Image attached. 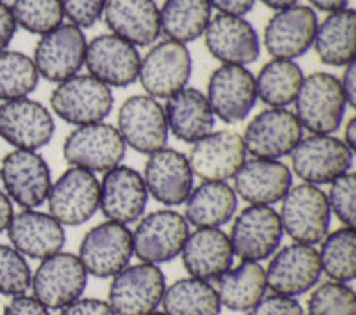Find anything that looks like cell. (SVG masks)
<instances>
[{
  "label": "cell",
  "mask_w": 356,
  "mask_h": 315,
  "mask_svg": "<svg viewBox=\"0 0 356 315\" xmlns=\"http://www.w3.org/2000/svg\"><path fill=\"white\" fill-rule=\"evenodd\" d=\"M296 118L310 134L332 136L340 129L348 102L340 81L332 73L317 72L303 79L294 100Z\"/></svg>",
  "instance_id": "obj_1"
},
{
  "label": "cell",
  "mask_w": 356,
  "mask_h": 315,
  "mask_svg": "<svg viewBox=\"0 0 356 315\" xmlns=\"http://www.w3.org/2000/svg\"><path fill=\"white\" fill-rule=\"evenodd\" d=\"M284 234L298 244H319L330 230L332 210L328 198L321 187L300 184L291 187L282 200L278 212Z\"/></svg>",
  "instance_id": "obj_2"
},
{
  "label": "cell",
  "mask_w": 356,
  "mask_h": 315,
  "mask_svg": "<svg viewBox=\"0 0 356 315\" xmlns=\"http://www.w3.org/2000/svg\"><path fill=\"white\" fill-rule=\"evenodd\" d=\"M52 111L70 125L104 122L113 111L114 97L109 86L91 75H75L57 84L50 95Z\"/></svg>",
  "instance_id": "obj_3"
},
{
  "label": "cell",
  "mask_w": 356,
  "mask_h": 315,
  "mask_svg": "<svg viewBox=\"0 0 356 315\" xmlns=\"http://www.w3.org/2000/svg\"><path fill=\"white\" fill-rule=\"evenodd\" d=\"M125 152L127 145L116 127L104 122L77 127L66 136L63 145V155L70 166L93 173H106L120 166Z\"/></svg>",
  "instance_id": "obj_4"
},
{
  "label": "cell",
  "mask_w": 356,
  "mask_h": 315,
  "mask_svg": "<svg viewBox=\"0 0 356 315\" xmlns=\"http://www.w3.org/2000/svg\"><path fill=\"white\" fill-rule=\"evenodd\" d=\"M353 155L355 152H351L342 139L326 134H312L301 139L300 145L292 150V171L303 180V184H332L339 177L349 173Z\"/></svg>",
  "instance_id": "obj_5"
},
{
  "label": "cell",
  "mask_w": 356,
  "mask_h": 315,
  "mask_svg": "<svg viewBox=\"0 0 356 315\" xmlns=\"http://www.w3.org/2000/svg\"><path fill=\"white\" fill-rule=\"evenodd\" d=\"M88 285V271L77 255L59 253L41 260L31 280L34 298L49 310H63L81 299Z\"/></svg>",
  "instance_id": "obj_6"
},
{
  "label": "cell",
  "mask_w": 356,
  "mask_h": 315,
  "mask_svg": "<svg viewBox=\"0 0 356 315\" xmlns=\"http://www.w3.org/2000/svg\"><path fill=\"white\" fill-rule=\"evenodd\" d=\"M49 214L63 227H81L97 214L100 205V182L93 171L68 168L47 196Z\"/></svg>",
  "instance_id": "obj_7"
},
{
  "label": "cell",
  "mask_w": 356,
  "mask_h": 315,
  "mask_svg": "<svg viewBox=\"0 0 356 315\" xmlns=\"http://www.w3.org/2000/svg\"><path fill=\"white\" fill-rule=\"evenodd\" d=\"M189 223L175 210L162 209L145 216L132 232L134 255L141 262L164 264L182 253L189 237Z\"/></svg>",
  "instance_id": "obj_8"
},
{
  "label": "cell",
  "mask_w": 356,
  "mask_h": 315,
  "mask_svg": "<svg viewBox=\"0 0 356 315\" xmlns=\"http://www.w3.org/2000/svg\"><path fill=\"white\" fill-rule=\"evenodd\" d=\"M166 291V276L155 264L127 266L113 276L109 305L116 315H148L157 310Z\"/></svg>",
  "instance_id": "obj_9"
},
{
  "label": "cell",
  "mask_w": 356,
  "mask_h": 315,
  "mask_svg": "<svg viewBox=\"0 0 356 315\" xmlns=\"http://www.w3.org/2000/svg\"><path fill=\"white\" fill-rule=\"evenodd\" d=\"M0 180L9 200L22 209H38L52 187L50 168L38 152L13 150L0 162Z\"/></svg>",
  "instance_id": "obj_10"
},
{
  "label": "cell",
  "mask_w": 356,
  "mask_h": 315,
  "mask_svg": "<svg viewBox=\"0 0 356 315\" xmlns=\"http://www.w3.org/2000/svg\"><path fill=\"white\" fill-rule=\"evenodd\" d=\"M86 50L88 40L82 29L73 24H61L41 36L33 61L40 77L61 84L81 72L86 61Z\"/></svg>",
  "instance_id": "obj_11"
},
{
  "label": "cell",
  "mask_w": 356,
  "mask_h": 315,
  "mask_svg": "<svg viewBox=\"0 0 356 315\" xmlns=\"http://www.w3.org/2000/svg\"><path fill=\"white\" fill-rule=\"evenodd\" d=\"M116 129L125 145L139 154L150 155L166 148L170 138L164 107L148 95H134L123 102Z\"/></svg>",
  "instance_id": "obj_12"
},
{
  "label": "cell",
  "mask_w": 356,
  "mask_h": 315,
  "mask_svg": "<svg viewBox=\"0 0 356 315\" xmlns=\"http://www.w3.org/2000/svg\"><path fill=\"white\" fill-rule=\"evenodd\" d=\"M193 72L191 54L184 43L162 40L141 59L138 81L148 97L170 98L187 88Z\"/></svg>",
  "instance_id": "obj_13"
},
{
  "label": "cell",
  "mask_w": 356,
  "mask_h": 315,
  "mask_svg": "<svg viewBox=\"0 0 356 315\" xmlns=\"http://www.w3.org/2000/svg\"><path fill=\"white\" fill-rule=\"evenodd\" d=\"M134 255L132 232L127 225L106 221L97 225L82 237L79 259L97 278H113L130 264Z\"/></svg>",
  "instance_id": "obj_14"
},
{
  "label": "cell",
  "mask_w": 356,
  "mask_h": 315,
  "mask_svg": "<svg viewBox=\"0 0 356 315\" xmlns=\"http://www.w3.org/2000/svg\"><path fill=\"white\" fill-rule=\"evenodd\" d=\"M284 237L280 216L273 207L248 205L235 218L230 232L234 257L262 262L278 251Z\"/></svg>",
  "instance_id": "obj_15"
},
{
  "label": "cell",
  "mask_w": 356,
  "mask_h": 315,
  "mask_svg": "<svg viewBox=\"0 0 356 315\" xmlns=\"http://www.w3.org/2000/svg\"><path fill=\"white\" fill-rule=\"evenodd\" d=\"M54 116L43 104L18 98L0 104V139L15 150L38 152L54 138Z\"/></svg>",
  "instance_id": "obj_16"
},
{
  "label": "cell",
  "mask_w": 356,
  "mask_h": 315,
  "mask_svg": "<svg viewBox=\"0 0 356 315\" xmlns=\"http://www.w3.org/2000/svg\"><path fill=\"white\" fill-rule=\"evenodd\" d=\"M207 100L214 116L225 123L244 122L257 104V84L246 66L222 65L212 72Z\"/></svg>",
  "instance_id": "obj_17"
},
{
  "label": "cell",
  "mask_w": 356,
  "mask_h": 315,
  "mask_svg": "<svg viewBox=\"0 0 356 315\" xmlns=\"http://www.w3.org/2000/svg\"><path fill=\"white\" fill-rule=\"evenodd\" d=\"M248 152L241 134L219 130L193 143L187 161L193 175L203 182H227L246 162Z\"/></svg>",
  "instance_id": "obj_18"
},
{
  "label": "cell",
  "mask_w": 356,
  "mask_h": 315,
  "mask_svg": "<svg viewBox=\"0 0 356 315\" xmlns=\"http://www.w3.org/2000/svg\"><path fill=\"white\" fill-rule=\"evenodd\" d=\"M244 146L255 159H278L291 155L303 139V127L289 109H267L257 114L244 130Z\"/></svg>",
  "instance_id": "obj_19"
},
{
  "label": "cell",
  "mask_w": 356,
  "mask_h": 315,
  "mask_svg": "<svg viewBox=\"0 0 356 315\" xmlns=\"http://www.w3.org/2000/svg\"><path fill=\"white\" fill-rule=\"evenodd\" d=\"M321 275L323 269L316 248L294 243L275 251L266 269V282L275 294L296 298L316 287Z\"/></svg>",
  "instance_id": "obj_20"
},
{
  "label": "cell",
  "mask_w": 356,
  "mask_h": 315,
  "mask_svg": "<svg viewBox=\"0 0 356 315\" xmlns=\"http://www.w3.org/2000/svg\"><path fill=\"white\" fill-rule=\"evenodd\" d=\"M84 65L91 77L109 88H127L138 81L141 56L129 41L100 34L88 43Z\"/></svg>",
  "instance_id": "obj_21"
},
{
  "label": "cell",
  "mask_w": 356,
  "mask_h": 315,
  "mask_svg": "<svg viewBox=\"0 0 356 315\" xmlns=\"http://www.w3.org/2000/svg\"><path fill=\"white\" fill-rule=\"evenodd\" d=\"M317 13L308 6L294 4L278 11L267 22L264 45L276 59H296L314 47L317 33Z\"/></svg>",
  "instance_id": "obj_22"
},
{
  "label": "cell",
  "mask_w": 356,
  "mask_h": 315,
  "mask_svg": "<svg viewBox=\"0 0 356 315\" xmlns=\"http://www.w3.org/2000/svg\"><path fill=\"white\" fill-rule=\"evenodd\" d=\"M148 189L139 171L129 166H116L106 171L100 182L98 209L107 221L132 225L145 214L148 203Z\"/></svg>",
  "instance_id": "obj_23"
},
{
  "label": "cell",
  "mask_w": 356,
  "mask_h": 315,
  "mask_svg": "<svg viewBox=\"0 0 356 315\" xmlns=\"http://www.w3.org/2000/svg\"><path fill=\"white\" fill-rule=\"evenodd\" d=\"M203 36L211 56L222 65L246 66L260 56L259 34L244 17L219 13L211 18Z\"/></svg>",
  "instance_id": "obj_24"
},
{
  "label": "cell",
  "mask_w": 356,
  "mask_h": 315,
  "mask_svg": "<svg viewBox=\"0 0 356 315\" xmlns=\"http://www.w3.org/2000/svg\"><path fill=\"white\" fill-rule=\"evenodd\" d=\"M145 184L148 194L166 207L182 205L193 191L195 175L187 157L173 148H161L146 161Z\"/></svg>",
  "instance_id": "obj_25"
},
{
  "label": "cell",
  "mask_w": 356,
  "mask_h": 315,
  "mask_svg": "<svg viewBox=\"0 0 356 315\" xmlns=\"http://www.w3.org/2000/svg\"><path fill=\"white\" fill-rule=\"evenodd\" d=\"M6 232L13 248L29 259H49L59 253L66 243L61 223L36 209H24L13 216Z\"/></svg>",
  "instance_id": "obj_26"
},
{
  "label": "cell",
  "mask_w": 356,
  "mask_h": 315,
  "mask_svg": "<svg viewBox=\"0 0 356 315\" xmlns=\"http://www.w3.org/2000/svg\"><path fill=\"white\" fill-rule=\"evenodd\" d=\"M291 187V168L275 159H246L234 177L237 198H243L250 205L273 207L284 200Z\"/></svg>",
  "instance_id": "obj_27"
},
{
  "label": "cell",
  "mask_w": 356,
  "mask_h": 315,
  "mask_svg": "<svg viewBox=\"0 0 356 315\" xmlns=\"http://www.w3.org/2000/svg\"><path fill=\"white\" fill-rule=\"evenodd\" d=\"M104 20L111 34L134 47H150L161 36V13L154 0H107Z\"/></svg>",
  "instance_id": "obj_28"
},
{
  "label": "cell",
  "mask_w": 356,
  "mask_h": 315,
  "mask_svg": "<svg viewBox=\"0 0 356 315\" xmlns=\"http://www.w3.org/2000/svg\"><path fill=\"white\" fill-rule=\"evenodd\" d=\"M180 255L186 271L203 282L218 280L234 266L230 239L219 228H198L189 234Z\"/></svg>",
  "instance_id": "obj_29"
},
{
  "label": "cell",
  "mask_w": 356,
  "mask_h": 315,
  "mask_svg": "<svg viewBox=\"0 0 356 315\" xmlns=\"http://www.w3.org/2000/svg\"><path fill=\"white\" fill-rule=\"evenodd\" d=\"M166 100L164 114L168 130L178 141L193 145L214 130L216 116L202 91L184 88Z\"/></svg>",
  "instance_id": "obj_30"
},
{
  "label": "cell",
  "mask_w": 356,
  "mask_h": 315,
  "mask_svg": "<svg viewBox=\"0 0 356 315\" xmlns=\"http://www.w3.org/2000/svg\"><path fill=\"white\" fill-rule=\"evenodd\" d=\"M237 194L227 182H203L193 187L186 203V221L196 228H221L237 210Z\"/></svg>",
  "instance_id": "obj_31"
},
{
  "label": "cell",
  "mask_w": 356,
  "mask_h": 315,
  "mask_svg": "<svg viewBox=\"0 0 356 315\" xmlns=\"http://www.w3.org/2000/svg\"><path fill=\"white\" fill-rule=\"evenodd\" d=\"M214 282L219 303L232 312H248L259 303L267 291L266 269L260 262L251 260H243Z\"/></svg>",
  "instance_id": "obj_32"
},
{
  "label": "cell",
  "mask_w": 356,
  "mask_h": 315,
  "mask_svg": "<svg viewBox=\"0 0 356 315\" xmlns=\"http://www.w3.org/2000/svg\"><path fill=\"white\" fill-rule=\"evenodd\" d=\"M356 11L351 8L330 13L317 25L314 47L324 65L348 66L356 54Z\"/></svg>",
  "instance_id": "obj_33"
},
{
  "label": "cell",
  "mask_w": 356,
  "mask_h": 315,
  "mask_svg": "<svg viewBox=\"0 0 356 315\" xmlns=\"http://www.w3.org/2000/svg\"><path fill=\"white\" fill-rule=\"evenodd\" d=\"M161 33L166 40L191 43L203 36L212 18L209 0H166L162 4Z\"/></svg>",
  "instance_id": "obj_34"
},
{
  "label": "cell",
  "mask_w": 356,
  "mask_h": 315,
  "mask_svg": "<svg viewBox=\"0 0 356 315\" xmlns=\"http://www.w3.org/2000/svg\"><path fill=\"white\" fill-rule=\"evenodd\" d=\"M303 79V70L298 63L273 59L262 66L255 79L257 97L273 109H287L294 104Z\"/></svg>",
  "instance_id": "obj_35"
},
{
  "label": "cell",
  "mask_w": 356,
  "mask_h": 315,
  "mask_svg": "<svg viewBox=\"0 0 356 315\" xmlns=\"http://www.w3.org/2000/svg\"><path fill=\"white\" fill-rule=\"evenodd\" d=\"M161 305L166 315H219L221 312L214 285L193 276L166 287Z\"/></svg>",
  "instance_id": "obj_36"
},
{
  "label": "cell",
  "mask_w": 356,
  "mask_h": 315,
  "mask_svg": "<svg viewBox=\"0 0 356 315\" xmlns=\"http://www.w3.org/2000/svg\"><path fill=\"white\" fill-rule=\"evenodd\" d=\"M321 269L332 282L349 283L356 278V232L344 227L321 241Z\"/></svg>",
  "instance_id": "obj_37"
},
{
  "label": "cell",
  "mask_w": 356,
  "mask_h": 315,
  "mask_svg": "<svg viewBox=\"0 0 356 315\" xmlns=\"http://www.w3.org/2000/svg\"><path fill=\"white\" fill-rule=\"evenodd\" d=\"M38 82L40 73L31 57L15 50L0 52V102L29 97Z\"/></svg>",
  "instance_id": "obj_38"
},
{
  "label": "cell",
  "mask_w": 356,
  "mask_h": 315,
  "mask_svg": "<svg viewBox=\"0 0 356 315\" xmlns=\"http://www.w3.org/2000/svg\"><path fill=\"white\" fill-rule=\"evenodd\" d=\"M11 11L17 25L40 36L59 27L65 20L61 0H15Z\"/></svg>",
  "instance_id": "obj_39"
},
{
  "label": "cell",
  "mask_w": 356,
  "mask_h": 315,
  "mask_svg": "<svg viewBox=\"0 0 356 315\" xmlns=\"http://www.w3.org/2000/svg\"><path fill=\"white\" fill-rule=\"evenodd\" d=\"M308 315H356L355 291L348 283H323L308 299Z\"/></svg>",
  "instance_id": "obj_40"
},
{
  "label": "cell",
  "mask_w": 356,
  "mask_h": 315,
  "mask_svg": "<svg viewBox=\"0 0 356 315\" xmlns=\"http://www.w3.org/2000/svg\"><path fill=\"white\" fill-rule=\"evenodd\" d=\"M33 273L20 251L0 244V296H22L31 287Z\"/></svg>",
  "instance_id": "obj_41"
},
{
  "label": "cell",
  "mask_w": 356,
  "mask_h": 315,
  "mask_svg": "<svg viewBox=\"0 0 356 315\" xmlns=\"http://www.w3.org/2000/svg\"><path fill=\"white\" fill-rule=\"evenodd\" d=\"M332 214L337 216L344 227H355L356 221V177L355 173H346L333 180L330 193L326 194Z\"/></svg>",
  "instance_id": "obj_42"
},
{
  "label": "cell",
  "mask_w": 356,
  "mask_h": 315,
  "mask_svg": "<svg viewBox=\"0 0 356 315\" xmlns=\"http://www.w3.org/2000/svg\"><path fill=\"white\" fill-rule=\"evenodd\" d=\"M107 0H61L63 13L77 27H93L104 15Z\"/></svg>",
  "instance_id": "obj_43"
},
{
  "label": "cell",
  "mask_w": 356,
  "mask_h": 315,
  "mask_svg": "<svg viewBox=\"0 0 356 315\" xmlns=\"http://www.w3.org/2000/svg\"><path fill=\"white\" fill-rule=\"evenodd\" d=\"M248 315H305V312L294 298L273 294L260 299L255 307L248 310Z\"/></svg>",
  "instance_id": "obj_44"
},
{
  "label": "cell",
  "mask_w": 356,
  "mask_h": 315,
  "mask_svg": "<svg viewBox=\"0 0 356 315\" xmlns=\"http://www.w3.org/2000/svg\"><path fill=\"white\" fill-rule=\"evenodd\" d=\"M59 315H116L109 303L100 299L84 298L73 301L72 305L65 307Z\"/></svg>",
  "instance_id": "obj_45"
},
{
  "label": "cell",
  "mask_w": 356,
  "mask_h": 315,
  "mask_svg": "<svg viewBox=\"0 0 356 315\" xmlns=\"http://www.w3.org/2000/svg\"><path fill=\"white\" fill-rule=\"evenodd\" d=\"M4 315H50L49 308L38 301L34 296H15L6 305Z\"/></svg>",
  "instance_id": "obj_46"
},
{
  "label": "cell",
  "mask_w": 356,
  "mask_h": 315,
  "mask_svg": "<svg viewBox=\"0 0 356 315\" xmlns=\"http://www.w3.org/2000/svg\"><path fill=\"white\" fill-rule=\"evenodd\" d=\"M17 20L13 17L11 6L6 2H0V52L8 50L9 43L13 41L15 34H17Z\"/></svg>",
  "instance_id": "obj_47"
},
{
  "label": "cell",
  "mask_w": 356,
  "mask_h": 315,
  "mask_svg": "<svg viewBox=\"0 0 356 315\" xmlns=\"http://www.w3.org/2000/svg\"><path fill=\"white\" fill-rule=\"evenodd\" d=\"M257 0H209L211 8L218 9L221 15H232V17H244L253 9Z\"/></svg>",
  "instance_id": "obj_48"
},
{
  "label": "cell",
  "mask_w": 356,
  "mask_h": 315,
  "mask_svg": "<svg viewBox=\"0 0 356 315\" xmlns=\"http://www.w3.org/2000/svg\"><path fill=\"white\" fill-rule=\"evenodd\" d=\"M340 86H342V93H344L348 105L356 107V65H355V61L349 63V65L346 66L344 79L340 81Z\"/></svg>",
  "instance_id": "obj_49"
},
{
  "label": "cell",
  "mask_w": 356,
  "mask_h": 315,
  "mask_svg": "<svg viewBox=\"0 0 356 315\" xmlns=\"http://www.w3.org/2000/svg\"><path fill=\"white\" fill-rule=\"evenodd\" d=\"M13 216H15V212H13V202L9 200V196L4 191H0V234L8 230Z\"/></svg>",
  "instance_id": "obj_50"
},
{
  "label": "cell",
  "mask_w": 356,
  "mask_h": 315,
  "mask_svg": "<svg viewBox=\"0 0 356 315\" xmlns=\"http://www.w3.org/2000/svg\"><path fill=\"white\" fill-rule=\"evenodd\" d=\"M312 6L319 11L326 13H335L340 11V9H346L349 4V0H308Z\"/></svg>",
  "instance_id": "obj_51"
},
{
  "label": "cell",
  "mask_w": 356,
  "mask_h": 315,
  "mask_svg": "<svg viewBox=\"0 0 356 315\" xmlns=\"http://www.w3.org/2000/svg\"><path fill=\"white\" fill-rule=\"evenodd\" d=\"M344 145L351 152L356 150V118H351L344 127Z\"/></svg>",
  "instance_id": "obj_52"
},
{
  "label": "cell",
  "mask_w": 356,
  "mask_h": 315,
  "mask_svg": "<svg viewBox=\"0 0 356 315\" xmlns=\"http://www.w3.org/2000/svg\"><path fill=\"white\" fill-rule=\"evenodd\" d=\"M260 2L264 6H267V8L275 9V11H282V9L294 6L298 0H260Z\"/></svg>",
  "instance_id": "obj_53"
},
{
  "label": "cell",
  "mask_w": 356,
  "mask_h": 315,
  "mask_svg": "<svg viewBox=\"0 0 356 315\" xmlns=\"http://www.w3.org/2000/svg\"><path fill=\"white\" fill-rule=\"evenodd\" d=\"M148 315H166V314H164V312H157V310H155V312H152V314H148Z\"/></svg>",
  "instance_id": "obj_54"
},
{
  "label": "cell",
  "mask_w": 356,
  "mask_h": 315,
  "mask_svg": "<svg viewBox=\"0 0 356 315\" xmlns=\"http://www.w3.org/2000/svg\"><path fill=\"white\" fill-rule=\"evenodd\" d=\"M0 2H4V0H0Z\"/></svg>",
  "instance_id": "obj_55"
}]
</instances>
